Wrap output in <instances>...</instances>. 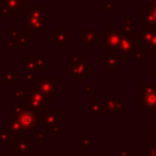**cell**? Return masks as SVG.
I'll list each match as a JSON object with an SVG mask.
<instances>
[{
    "mask_svg": "<svg viewBox=\"0 0 156 156\" xmlns=\"http://www.w3.org/2000/svg\"><path fill=\"white\" fill-rule=\"evenodd\" d=\"M46 6L43 4H32L27 10H23V29L28 34L30 32L44 33L45 29Z\"/></svg>",
    "mask_w": 156,
    "mask_h": 156,
    "instance_id": "cell-1",
    "label": "cell"
},
{
    "mask_svg": "<svg viewBox=\"0 0 156 156\" xmlns=\"http://www.w3.org/2000/svg\"><path fill=\"white\" fill-rule=\"evenodd\" d=\"M146 48L140 38V34L138 32L132 33H123L119 45H118V55L122 56H130L135 55L136 52L145 51Z\"/></svg>",
    "mask_w": 156,
    "mask_h": 156,
    "instance_id": "cell-2",
    "label": "cell"
},
{
    "mask_svg": "<svg viewBox=\"0 0 156 156\" xmlns=\"http://www.w3.org/2000/svg\"><path fill=\"white\" fill-rule=\"evenodd\" d=\"M39 126L44 127L52 138L60 133L62 127V111L61 110H45L39 112Z\"/></svg>",
    "mask_w": 156,
    "mask_h": 156,
    "instance_id": "cell-3",
    "label": "cell"
},
{
    "mask_svg": "<svg viewBox=\"0 0 156 156\" xmlns=\"http://www.w3.org/2000/svg\"><path fill=\"white\" fill-rule=\"evenodd\" d=\"M123 33H124V30L122 27H117V28L107 27L106 30L102 32L100 49L105 50L106 54L118 56V45H119Z\"/></svg>",
    "mask_w": 156,
    "mask_h": 156,
    "instance_id": "cell-4",
    "label": "cell"
},
{
    "mask_svg": "<svg viewBox=\"0 0 156 156\" xmlns=\"http://www.w3.org/2000/svg\"><path fill=\"white\" fill-rule=\"evenodd\" d=\"M23 100H24V107L34 110V111H45L46 106L52 102L50 99L45 98L41 93H39L35 88L24 89Z\"/></svg>",
    "mask_w": 156,
    "mask_h": 156,
    "instance_id": "cell-5",
    "label": "cell"
},
{
    "mask_svg": "<svg viewBox=\"0 0 156 156\" xmlns=\"http://www.w3.org/2000/svg\"><path fill=\"white\" fill-rule=\"evenodd\" d=\"M139 87L141 89L139 108L141 111L145 110L156 111V82H151V83L140 82Z\"/></svg>",
    "mask_w": 156,
    "mask_h": 156,
    "instance_id": "cell-6",
    "label": "cell"
},
{
    "mask_svg": "<svg viewBox=\"0 0 156 156\" xmlns=\"http://www.w3.org/2000/svg\"><path fill=\"white\" fill-rule=\"evenodd\" d=\"M39 112L40 111H34L30 108L24 107L17 113L15 115V119L17 122V124L20 126V128L26 132H32L34 130V128H37L39 126Z\"/></svg>",
    "mask_w": 156,
    "mask_h": 156,
    "instance_id": "cell-7",
    "label": "cell"
},
{
    "mask_svg": "<svg viewBox=\"0 0 156 156\" xmlns=\"http://www.w3.org/2000/svg\"><path fill=\"white\" fill-rule=\"evenodd\" d=\"M33 80L35 84V89L39 93H41L45 98L50 99L51 101L57 98V79H56V77L41 78V77L34 76Z\"/></svg>",
    "mask_w": 156,
    "mask_h": 156,
    "instance_id": "cell-8",
    "label": "cell"
},
{
    "mask_svg": "<svg viewBox=\"0 0 156 156\" xmlns=\"http://www.w3.org/2000/svg\"><path fill=\"white\" fill-rule=\"evenodd\" d=\"M140 38L146 49H149L151 55L156 56V26H151L139 20V30Z\"/></svg>",
    "mask_w": 156,
    "mask_h": 156,
    "instance_id": "cell-9",
    "label": "cell"
},
{
    "mask_svg": "<svg viewBox=\"0 0 156 156\" xmlns=\"http://www.w3.org/2000/svg\"><path fill=\"white\" fill-rule=\"evenodd\" d=\"M90 60L85 58L84 61L76 63L73 66H67V74L73 79L74 83H84L85 78L90 77Z\"/></svg>",
    "mask_w": 156,
    "mask_h": 156,
    "instance_id": "cell-10",
    "label": "cell"
},
{
    "mask_svg": "<svg viewBox=\"0 0 156 156\" xmlns=\"http://www.w3.org/2000/svg\"><path fill=\"white\" fill-rule=\"evenodd\" d=\"M7 45L11 49H27L28 37L24 32H18L17 28H7Z\"/></svg>",
    "mask_w": 156,
    "mask_h": 156,
    "instance_id": "cell-11",
    "label": "cell"
},
{
    "mask_svg": "<svg viewBox=\"0 0 156 156\" xmlns=\"http://www.w3.org/2000/svg\"><path fill=\"white\" fill-rule=\"evenodd\" d=\"M24 63L26 69L30 72H44L46 69V56L43 54H35V55H24Z\"/></svg>",
    "mask_w": 156,
    "mask_h": 156,
    "instance_id": "cell-12",
    "label": "cell"
},
{
    "mask_svg": "<svg viewBox=\"0 0 156 156\" xmlns=\"http://www.w3.org/2000/svg\"><path fill=\"white\" fill-rule=\"evenodd\" d=\"M102 37V32H98L95 27H85L83 32L78 33V43L84 46V49L89 50L91 44L98 41V38Z\"/></svg>",
    "mask_w": 156,
    "mask_h": 156,
    "instance_id": "cell-13",
    "label": "cell"
},
{
    "mask_svg": "<svg viewBox=\"0 0 156 156\" xmlns=\"http://www.w3.org/2000/svg\"><path fill=\"white\" fill-rule=\"evenodd\" d=\"M104 102V111L107 116H117L118 112L124 107V104L121 99H117L113 96L112 93H107L105 99H102Z\"/></svg>",
    "mask_w": 156,
    "mask_h": 156,
    "instance_id": "cell-14",
    "label": "cell"
},
{
    "mask_svg": "<svg viewBox=\"0 0 156 156\" xmlns=\"http://www.w3.org/2000/svg\"><path fill=\"white\" fill-rule=\"evenodd\" d=\"M51 43L55 44L58 50H61L65 44H68V28L57 27L56 30L51 33Z\"/></svg>",
    "mask_w": 156,
    "mask_h": 156,
    "instance_id": "cell-15",
    "label": "cell"
},
{
    "mask_svg": "<svg viewBox=\"0 0 156 156\" xmlns=\"http://www.w3.org/2000/svg\"><path fill=\"white\" fill-rule=\"evenodd\" d=\"M20 10H23V0H2V15L16 16Z\"/></svg>",
    "mask_w": 156,
    "mask_h": 156,
    "instance_id": "cell-16",
    "label": "cell"
},
{
    "mask_svg": "<svg viewBox=\"0 0 156 156\" xmlns=\"http://www.w3.org/2000/svg\"><path fill=\"white\" fill-rule=\"evenodd\" d=\"M100 65L107 71V72H117L118 71V58L116 55L110 54H101L100 55Z\"/></svg>",
    "mask_w": 156,
    "mask_h": 156,
    "instance_id": "cell-17",
    "label": "cell"
},
{
    "mask_svg": "<svg viewBox=\"0 0 156 156\" xmlns=\"http://www.w3.org/2000/svg\"><path fill=\"white\" fill-rule=\"evenodd\" d=\"M84 110L88 111L91 115L101 116V113L104 112V102H102V99H90L89 102L84 105Z\"/></svg>",
    "mask_w": 156,
    "mask_h": 156,
    "instance_id": "cell-18",
    "label": "cell"
},
{
    "mask_svg": "<svg viewBox=\"0 0 156 156\" xmlns=\"http://www.w3.org/2000/svg\"><path fill=\"white\" fill-rule=\"evenodd\" d=\"M139 20L144 21L147 24L156 26V6L145 7V10H140V12H139Z\"/></svg>",
    "mask_w": 156,
    "mask_h": 156,
    "instance_id": "cell-19",
    "label": "cell"
},
{
    "mask_svg": "<svg viewBox=\"0 0 156 156\" xmlns=\"http://www.w3.org/2000/svg\"><path fill=\"white\" fill-rule=\"evenodd\" d=\"M17 77H18V73H17L11 66L6 67V69L2 71V80L7 84L9 88H11L12 84L17 82Z\"/></svg>",
    "mask_w": 156,
    "mask_h": 156,
    "instance_id": "cell-20",
    "label": "cell"
},
{
    "mask_svg": "<svg viewBox=\"0 0 156 156\" xmlns=\"http://www.w3.org/2000/svg\"><path fill=\"white\" fill-rule=\"evenodd\" d=\"M135 23V16L133 15H124L123 16V24L122 28L124 30V33H132L133 30V26Z\"/></svg>",
    "mask_w": 156,
    "mask_h": 156,
    "instance_id": "cell-21",
    "label": "cell"
},
{
    "mask_svg": "<svg viewBox=\"0 0 156 156\" xmlns=\"http://www.w3.org/2000/svg\"><path fill=\"white\" fill-rule=\"evenodd\" d=\"M118 5L111 0H100V10L101 11H118Z\"/></svg>",
    "mask_w": 156,
    "mask_h": 156,
    "instance_id": "cell-22",
    "label": "cell"
},
{
    "mask_svg": "<svg viewBox=\"0 0 156 156\" xmlns=\"http://www.w3.org/2000/svg\"><path fill=\"white\" fill-rule=\"evenodd\" d=\"M84 60H85L84 54H69V55H67V66H73Z\"/></svg>",
    "mask_w": 156,
    "mask_h": 156,
    "instance_id": "cell-23",
    "label": "cell"
},
{
    "mask_svg": "<svg viewBox=\"0 0 156 156\" xmlns=\"http://www.w3.org/2000/svg\"><path fill=\"white\" fill-rule=\"evenodd\" d=\"M95 143V138H79L78 144H79V149L83 150L85 147H89L91 144Z\"/></svg>",
    "mask_w": 156,
    "mask_h": 156,
    "instance_id": "cell-24",
    "label": "cell"
},
{
    "mask_svg": "<svg viewBox=\"0 0 156 156\" xmlns=\"http://www.w3.org/2000/svg\"><path fill=\"white\" fill-rule=\"evenodd\" d=\"M16 147H17L18 151L28 152V150H29L30 147H33V145H30V144L28 143V140H21V141L18 143V145H16Z\"/></svg>",
    "mask_w": 156,
    "mask_h": 156,
    "instance_id": "cell-25",
    "label": "cell"
},
{
    "mask_svg": "<svg viewBox=\"0 0 156 156\" xmlns=\"http://www.w3.org/2000/svg\"><path fill=\"white\" fill-rule=\"evenodd\" d=\"M145 149H146L145 156H156V144L150 141V143L145 144Z\"/></svg>",
    "mask_w": 156,
    "mask_h": 156,
    "instance_id": "cell-26",
    "label": "cell"
},
{
    "mask_svg": "<svg viewBox=\"0 0 156 156\" xmlns=\"http://www.w3.org/2000/svg\"><path fill=\"white\" fill-rule=\"evenodd\" d=\"M23 77H24V82H32L33 78H34V73L30 72V71H28V69H26L23 72Z\"/></svg>",
    "mask_w": 156,
    "mask_h": 156,
    "instance_id": "cell-27",
    "label": "cell"
},
{
    "mask_svg": "<svg viewBox=\"0 0 156 156\" xmlns=\"http://www.w3.org/2000/svg\"><path fill=\"white\" fill-rule=\"evenodd\" d=\"M23 95H24V89H22V88L16 89V90L13 91V94H12V96H13L15 99H23Z\"/></svg>",
    "mask_w": 156,
    "mask_h": 156,
    "instance_id": "cell-28",
    "label": "cell"
},
{
    "mask_svg": "<svg viewBox=\"0 0 156 156\" xmlns=\"http://www.w3.org/2000/svg\"><path fill=\"white\" fill-rule=\"evenodd\" d=\"M45 141H46L45 134L41 132H37L35 133V143H45Z\"/></svg>",
    "mask_w": 156,
    "mask_h": 156,
    "instance_id": "cell-29",
    "label": "cell"
},
{
    "mask_svg": "<svg viewBox=\"0 0 156 156\" xmlns=\"http://www.w3.org/2000/svg\"><path fill=\"white\" fill-rule=\"evenodd\" d=\"M133 57H134L135 61H144V60H145V51L136 52L135 55H133Z\"/></svg>",
    "mask_w": 156,
    "mask_h": 156,
    "instance_id": "cell-30",
    "label": "cell"
},
{
    "mask_svg": "<svg viewBox=\"0 0 156 156\" xmlns=\"http://www.w3.org/2000/svg\"><path fill=\"white\" fill-rule=\"evenodd\" d=\"M84 90H85V93H88V94H95V93H96V89L93 88V87H91L90 84H88V83L84 84Z\"/></svg>",
    "mask_w": 156,
    "mask_h": 156,
    "instance_id": "cell-31",
    "label": "cell"
},
{
    "mask_svg": "<svg viewBox=\"0 0 156 156\" xmlns=\"http://www.w3.org/2000/svg\"><path fill=\"white\" fill-rule=\"evenodd\" d=\"M117 156H129V149H121V150H118Z\"/></svg>",
    "mask_w": 156,
    "mask_h": 156,
    "instance_id": "cell-32",
    "label": "cell"
},
{
    "mask_svg": "<svg viewBox=\"0 0 156 156\" xmlns=\"http://www.w3.org/2000/svg\"><path fill=\"white\" fill-rule=\"evenodd\" d=\"M151 134H152V138H151V143L156 144V127H151Z\"/></svg>",
    "mask_w": 156,
    "mask_h": 156,
    "instance_id": "cell-33",
    "label": "cell"
},
{
    "mask_svg": "<svg viewBox=\"0 0 156 156\" xmlns=\"http://www.w3.org/2000/svg\"><path fill=\"white\" fill-rule=\"evenodd\" d=\"M156 6V0H145V7Z\"/></svg>",
    "mask_w": 156,
    "mask_h": 156,
    "instance_id": "cell-34",
    "label": "cell"
},
{
    "mask_svg": "<svg viewBox=\"0 0 156 156\" xmlns=\"http://www.w3.org/2000/svg\"><path fill=\"white\" fill-rule=\"evenodd\" d=\"M150 76L156 79V69H155V71H151V72H150ZM155 82H156V80H155Z\"/></svg>",
    "mask_w": 156,
    "mask_h": 156,
    "instance_id": "cell-35",
    "label": "cell"
},
{
    "mask_svg": "<svg viewBox=\"0 0 156 156\" xmlns=\"http://www.w3.org/2000/svg\"><path fill=\"white\" fill-rule=\"evenodd\" d=\"M123 60H124V61H128V60H129V56H126V55H124V56H123Z\"/></svg>",
    "mask_w": 156,
    "mask_h": 156,
    "instance_id": "cell-36",
    "label": "cell"
},
{
    "mask_svg": "<svg viewBox=\"0 0 156 156\" xmlns=\"http://www.w3.org/2000/svg\"><path fill=\"white\" fill-rule=\"evenodd\" d=\"M0 91H1V84H0Z\"/></svg>",
    "mask_w": 156,
    "mask_h": 156,
    "instance_id": "cell-37",
    "label": "cell"
}]
</instances>
